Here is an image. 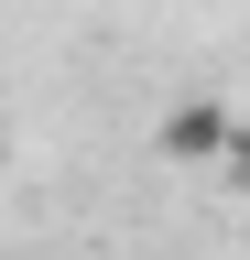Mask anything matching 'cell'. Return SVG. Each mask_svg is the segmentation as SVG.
<instances>
[{"instance_id": "obj_1", "label": "cell", "mask_w": 250, "mask_h": 260, "mask_svg": "<svg viewBox=\"0 0 250 260\" xmlns=\"http://www.w3.org/2000/svg\"><path fill=\"white\" fill-rule=\"evenodd\" d=\"M239 141V119H229V98H174L163 119H152V152L163 162H217Z\"/></svg>"}]
</instances>
